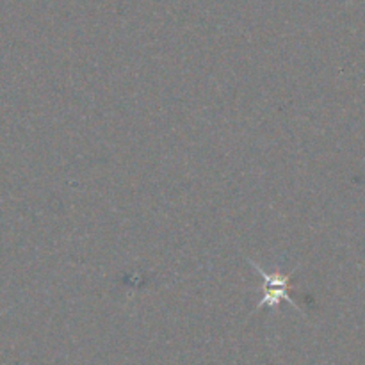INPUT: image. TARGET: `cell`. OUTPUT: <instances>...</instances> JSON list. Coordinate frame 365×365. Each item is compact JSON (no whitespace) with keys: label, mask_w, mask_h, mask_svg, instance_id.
I'll use <instances>...</instances> for the list:
<instances>
[{"label":"cell","mask_w":365,"mask_h":365,"mask_svg":"<svg viewBox=\"0 0 365 365\" xmlns=\"http://www.w3.org/2000/svg\"><path fill=\"white\" fill-rule=\"evenodd\" d=\"M248 264L264 278V292L262 299H260L259 305L255 307V310H260L262 307H269V309H277L282 302H289L294 309L299 310V305L291 298L289 294V289H291V277L294 274V271L289 274L284 273H267L266 269L259 266L257 262H253L252 259H248Z\"/></svg>","instance_id":"6da1fadb"}]
</instances>
